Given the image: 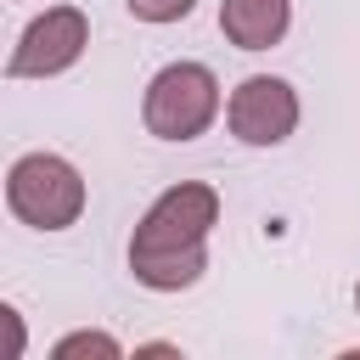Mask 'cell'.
<instances>
[{"label":"cell","instance_id":"cell-3","mask_svg":"<svg viewBox=\"0 0 360 360\" xmlns=\"http://www.w3.org/2000/svg\"><path fill=\"white\" fill-rule=\"evenodd\" d=\"M141 118L158 141H197L219 118V79L202 62H169L152 73Z\"/></svg>","mask_w":360,"mask_h":360},{"label":"cell","instance_id":"cell-8","mask_svg":"<svg viewBox=\"0 0 360 360\" xmlns=\"http://www.w3.org/2000/svg\"><path fill=\"white\" fill-rule=\"evenodd\" d=\"M124 6H129V17H141V22H180V17H191L197 0H124Z\"/></svg>","mask_w":360,"mask_h":360},{"label":"cell","instance_id":"cell-6","mask_svg":"<svg viewBox=\"0 0 360 360\" xmlns=\"http://www.w3.org/2000/svg\"><path fill=\"white\" fill-rule=\"evenodd\" d=\"M292 28V0H219V34L236 51H270Z\"/></svg>","mask_w":360,"mask_h":360},{"label":"cell","instance_id":"cell-1","mask_svg":"<svg viewBox=\"0 0 360 360\" xmlns=\"http://www.w3.org/2000/svg\"><path fill=\"white\" fill-rule=\"evenodd\" d=\"M219 225V191L202 180L169 186L129 236V270L152 292H180L208 270V231Z\"/></svg>","mask_w":360,"mask_h":360},{"label":"cell","instance_id":"cell-7","mask_svg":"<svg viewBox=\"0 0 360 360\" xmlns=\"http://www.w3.org/2000/svg\"><path fill=\"white\" fill-rule=\"evenodd\" d=\"M56 360H79V354H96V360H118L124 354V343L112 338V332H68V338H56V349H51Z\"/></svg>","mask_w":360,"mask_h":360},{"label":"cell","instance_id":"cell-5","mask_svg":"<svg viewBox=\"0 0 360 360\" xmlns=\"http://www.w3.org/2000/svg\"><path fill=\"white\" fill-rule=\"evenodd\" d=\"M225 124L242 146H281L298 129V90L276 73H253L231 90L225 101Z\"/></svg>","mask_w":360,"mask_h":360},{"label":"cell","instance_id":"cell-9","mask_svg":"<svg viewBox=\"0 0 360 360\" xmlns=\"http://www.w3.org/2000/svg\"><path fill=\"white\" fill-rule=\"evenodd\" d=\"M6 326H11V354H22V315L6 304Z\"/></svg>","mask_w":360,"mask_h":360},{"label":"cell","instance_id":"cell-2","mask_svg":"<svg viewBox=\"0 0 360 360\" xmlns=\"http://www.w3.org/2000/svg\"><path fill=\"white\" fill-rule=\"evenodd\" d=\"M6 202L34 231H68L84 214V174L56 152H22L6 169Z\"/></svg>","mask_w":360,"mask_h":360},{"label":"cell","instance_id":"cell-10","mask_svg":"<svg viewBox=\"0 0 360 360\" xmlns=\"http://www.w3.org/2000/svg\"><path fill=\"white\" fill-rule=\"evenodd\" d=\"M354 309H360V287H354Z\"/></svg>","mask_w":360,"mask_h":360},{"label":"cell","instance_id":"cell-4","mask_svg":"<svg viewBox=\"0 0 360 360\" xmlns=\"http://www.w3.org/2000/svg\"><path fill=\"white\" fill-rule=\"evenodd\" d=\"M84 45H90L84 11H79V6H51L45 17H34V22L22 28L6 73H11V79H56V73H68V68L84 56Z\"/></svg>","mask_w":360,"mask_h":360}]
</instances>
